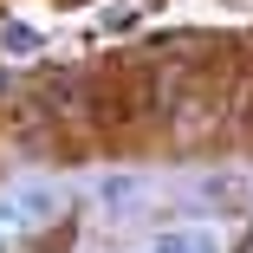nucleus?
<instances>
[{
	"mask_svg": "<svg viewBox=\"0 0 253 253\" xmlns=\"http://www.w3.org/2000/svg\"><path fill=\"white\" fill-rule=\"evenodd\" d=\"M59 182H13L7 195H0V247H7V240H20V234H33V227H45V221H52L59 214Z\"/></svg>",
	"mask_w": 253,
	"mask_h": 253,
	"instance_id": "nucleus-1",
	"label": "nucleus"
},
{
	"mask_svg": "<svg viewBox=\"0 0 253 253\" xmlns=\"http://www.w3.org/2000/svg\"><path fill=\"white\" fill-rule=\"evenodd\" d=\"M149 253H221V247H214V234H201V227H169V234L149 240Z\"/></svg>",
	"mask_w": 253,
	"mask_h": 253,
	"instance_id": "nucleus-2",
	"label": "nucleus"
},
{
	"mask_svg": "<svg viewBox=\"0 0 253 253\" xmlns=\"http://www.w3.org/2000/svg\"><path fill=\"white\" fill-rule=\"evenodd\" d=\"M97 195H104L111 208H130V201L143 195V182H136V175H104V182H97Z\"/></svg>",
	"mask_w": 253,
	"mask_h": 253,
	"instance_id": "nucleus-3",
	"label": "nucleus"
}]
</instances>
